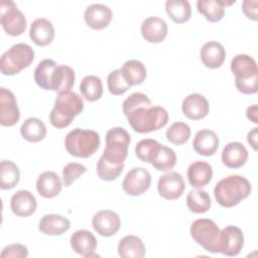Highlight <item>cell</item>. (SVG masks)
Segmentation results:
<instances>
[{
    "label": "cell",
    "instance_id": "1",
    "mask_svg": "<svg viewBox=\"0 0 258 258\" xmlns=\"http://www.w3.org/2000/svg\"><path fill=\"white\" fill-rule=\"evenodd\" d=\"M125 116L132 129L137 133L159 130L168 122L167 111L160 106H153L151 101L133 108Z\"/></svg>",
    "mask_w": 258,
    "mask_h": 258
},
{
    "label": "cell",
    "instance_id": "2",
    "mask_svg": "<svg viewBox=\"0 0 258 258\" xmlns=\"http://www.w3.org/2000/svg\"><path fill=\"white\" fill-rule=\"evenodd\" d=\"M251 190V183L246 177L233 174L226 176L217 182L214 188V195L220 206L224 208H232L248 198Z\"/></svg>",
    "mask_w": 258,
    "mask_h": 258
},
{
    "label": "cell",
    "instance_id": "3",
    "mask_svg": "<svg viewBox=\"0 0 258 258\" xmlns=\"http://www.w3.org/2000/svg\"><path fill=\"white\" fill-rule=\"evenodd\" d=\"M84 110L83 98L75 92L59 93L49 114L51 125L57 129L68 127Z\"/></svg>",
    "mask_w": 258,
    "mask_h": 258
},
{
    "label": "cell",
    "instance_id": "4",
    "mask_svg": "<svg viewBox=\"0 0 258 258\" xmlns=\"http://www.w3.org/2000/svg\"><path fill=\"white\" fill-rule=\"evenodd\" d=\"M231 71L235 76V86L245 95L256 94L258 91V69L255 59L244 53L234 56Z\"/></svg>",
    "mask_w": 258,
    "mask_h": 258
},
{
    "label": "cell",
    "instance_id": "5",
    "mask_svg": "<svg viewBox=\"0 0 258 258\" xmlns=\"http://www.w3.org/2000/svg\"><path fill=\"white\" fill-rule=\"evenodd\" d=\"M100 143V135L96 131L89 129H73L64 138L67 151L71 155L80 158L92 156L99 149Z\"/></svg>",
    "mask_w": 258,
    "mask_h": 258
},
{
    "label": "cell",
    "instance_id": "6",
    "mask_svg": "<svg viewBox=\"0 0 258 258\" xmlns=\"http://www.w3.org/2000/svg\"><path fill=\"white\" fill-rule=\"evenodd\" d=\"M34 59V51L27 43H16L1 55L0 71L5 76H13L29 67Z\"/></svg>",
    "mask_w": 258,
    "mask_h": 258
},
{
    "label": "cell",
    "instance_id": "7",
    "mask_svg": "<svg viewBox=\"0 0 258 258\" xmlns=\"http://www.w3.org/2000/svg\"><path fill=\"white\" fill-rule=\"evenodd\" d=\"M130 142V135L124 128H112L106 134V147L102 156L109 162L122 164L127 157Z\"/></svg>",
    "mask_w": 258,
    "mask_h": 258
},
{
    "label": "cell",
    "instance_id": "8",
    "mask_svg": "<svg viewBox=\"0 0 258 258\" xmlns=\"http://www.w3.org/2000/svg\"><path fill=\"white\" fill-rule=\"evenodd\" d=\"M220 232L218 225L210 219H198L190 226V236L194 241L211 253H218L217 244Z\"/></svg>",
    "mask_w": 258,
    "mask_h": 258
},
{
    "label": "cell",
    "instance_id": "9",
    "mask_svg": "<svg viewBox=\"0 0 258 258\" xmlns=\"http://www.w3.org/2000/svg\"><path fill=\"white\" fill-rule=\"evenodd\" d=\"M0 23L10 36L21 35L26 29V18L10 0H3L0 4Z\"/></svg>",
    "mask_w": 258,
    "mask_h": 258
},
{
    "label": "cell",
    "instance_id": "10",
    "mask_svg": "<svg viewBox=\"0 0 258 258\" xmlns=\"http://www.w3.org/2000/svg\"><path fill=\"white\" fill-rule=\"evenodd\" d=\"M244 246V235L236 226H226L219 235L217 250L226 256H237Z\"/></svg>",
    "mask_w": 258,
    "mask_h": 258
},
{
    "label": "cell",
    "instance_id": "11",
    "mask_svg": "<svg viewBox=\"0 0 258 258\" xmlns=\"http://www.w3.org/2000/svg\"><path fill=\"white\" fill-rule=\"evenodd\" d=\"M151 184V175L146 168L133 167L123 179V190L132 197L144 194Z\"/></svg>",
    "mask_w": 258,
    "mask_h": 258
},
{
    "label": "cell",
    "instance_id": "12",
    "mask_svg": "<svg viewBox=\"0 0 258 258\" xmlns=\"http://www.w3.org/2000/svg\"><path fill=\"white\" fill-rule=\"evenodd\" d=\"M185 188L183 177L176 171H169L161 175L158 179L157 190L160 197L165 200L173 201L181 197Z\"/></svg>",
    "mask_w": 258,
    "mask_h": 258
},
{
    "label": "cell",
    "instance_id": "13",
    "mask_svg": "<svg viewBox=\"0 0 258 258\" xmlns=\"http://www.w3.org/2000/svg\"><path fill=\"white\" fill-rule=\"evenodd\" d=\"M20 118V112L14 94L6 89L0 90V124L4 127L15 125Z\"/></svg>",
    "mask_w": 258,
    "mask_h": 258
},
{
    "label": "cell",
    "instance_id": "14",
    "mask_svg": "<svg viewBox=\"0 0 258 258\" xmlns=\"http://www.w3.org/2000/svg\"><path fill=\"white\" fill-rule=\"evenodd\" d=\"M92 226L100 236L111 237L119 231L121 227V219L117 213L104 210L93 216Z\"/></svg>",
    "mask_w": 258,
    "mask_h": 258
},
{
    "label": "cell",
    "instance_id": "15",
    "mask_svg": "<svg viewBox=\"0 0 258 258\" xmlns=\"http://www.w3.org/2000/svg\"><path fill=\"white\" fill-rule=\"evenodd\" d=\"M112 16L113 14L111 9L108 6L100 3L89 5L84 12L86 24L95 30L106 28L110 24Z\"/></svg>",
    "mask_w": 258,
    "mask_h": 258
},
{
    "label": "cell",
    "instance_id": "16",
    "mask_svg": "<svg viewBox=\"0 0 258 258\" xmlns=\"http://www.w3.org/2000/svg\"><path fill=\"white\" fill-rule=\"evenodd\" d=\"M181 110L186 118L190 120H201L208 115L210 105L205 96L199 93H194L183 99Z\"/></svg>",
    "mask_w": 258,
    "mask_h": 258
},
{
    "label": "cell",
    "instance_id": "17",
    "mask_svg": "<svg viewBox=\"0 0 258 258\" xmlns=\"http://www.w3.org/2000/svg\"><path fill=\"white\" fill-rule=\"evenodd\" d=\"M71 246L77 254L85 258L97 256L95 252L97 248V239L94 234L88 230L76 231L71 237Z\"/></svg>",
    "mask_w": 258,
    "mask_h": 258
},
{
    "label": "cell",
    "instance_id": "18",
    "mask_svg": "<svg viewBox=\"0 0 258 258\" xmlns=\"http://www.w3.org/2000/svg\"><path fill=\"white\" fill-rule=\"evenodd\" d=\"M36 199L28 190H17L10 200V209L18 217H29L36 210Z\"/></svg>",
    "mask_w": 258,
    "mask_h": 258
},
{
    "label": "cell",
    "instance_id": "19",
    "mask_svg": "<svg viewBox=\"0 0 258 258\" xmlns=\"http://www.w3.org/2000/svg\"><path fill=\"white\" fill-rule=\"evenodd\" d=\"M166 22L156 16L146 18L141 24V34L143 38L151 43H159L164 40L167 35Z\"/></svg>",
    "mask_w": 258,
    "mask_h": 258
},
{
    "label": "cell",
    "instance_id": "20",
    "mask_svg": "<svg viewBox=\"0 0 258 258\" xmlns=\"http://www.w3.org/2000/svg\"><path fill=\"white\" fill-rule=\"evenodd\" d=\"M29 37L36 45L46 46L54 38V27L48 19L36 18L30 24Z\"/></svg>",
    "mask_w": 258,
    "mask_h": 258
},
{
    "label": "cell",
    "instance_id": "21",
    "mask_svg": "<svg viewBox=\"0 0 258 258\" xmlns=\"http://www.w3.org/2000/svg\"><path fill=\"white\" fill-rule=\"evenodd\" d=\"M219 143V137L213 130L203 129L197 132L192 141V147L200 155L212 156L217 151Z\"/></svg>",
    "mask_w": 258,
    "mask_h": 258
},
{
    "label": "cell",
    "instance_id": "22",
    "mask_svg": "<svg viewBox=\"0 0 258 258\" xmlns=\"http://www.w3.org/2000/svg\"><path fill=\"white\" fill-rule=\"evenodd\" d=\"M213 177V168L210 163L204 160H197L189 164L187 168V179L195 188L206 186Z\"/></svg>",
    "mask_w": 258,
    "mask_h": 258
},
{
    "label": "cell",
    "instance_id": "23",
    "mask_svg": "<svg viewBox=\"0 0 258 258\" xmlns=\"http://www.w3.org/2000/svg\"><path fill=\"white\" fill-rule=\"evenodd\" d=\"M222 162L229 168H239L248 159V151L241 142H230L222 151Z\"/></svg>",
    "mask_w": 258,
    "mask_h": 258
},
{
    "label": "cell",
    "instance_id": "24",
    "mask_svg": "<svg viewBox=\"0 0 258 258\" xmlns=\"http://www.w3.org/2000/svg\"><path fill=\"white\" fill-rule=\"evenodd\" d=\"M200 56L205 67L209 69H218L225 61L226 51L220 42L208 41L202 46Z\"/></svg>",
    "mask_w": 258,
    "mask_h": 258
},
{
    "label": "cell",
    "instance_id": "25",
    "mask_svg": "<svg viewBox=\"0 0 258 258\" xmlns=\"http://www.w3.org/2000/svg\"><path fill=\"white\" fill-rule=\"evenodd\" d=\"M61 187L60 177L54 171H44L39 174L36 180V189L45 199L56 197L60 192Z\"/></svg>",
    "mask_w": 258,
    "mask_h": 258
},
{
    "label": "cell",
    "instance_id": "26",
    "mask_svg": "<svg viewBox=\"0 0 258 258\" xmlns=\"http://www.w3.org/2000/svg\"><path fill=\"white\" fill-rule=\"evenodd\" d=\"M70 227V220L56 214L44 215L38 223V230L42 234L49 236H59L66 233Z\"/></svg>",
    "mask_w": 258,
    "mask_h": 258
},
{
    "label": "cell",
    "instance_id": "27",
    "mask_svg": "<svg viewBox=\"0 0 258 258\" xmlns=\"http://www.w3.org/2000/svg\"><path fill=\"white\" fill-rule=\"evenodd\" d=\"M233 3H235V1L227 2L223 0H199L197 2V8L208 21L218 22L222 20L225 15V7Z\"/></svg>",
    "mask_w": 258,
    "mask_h": 258
},
{
    "label": "cell",
    "instance_id": "28",
    "mask_svg": "<svg viewBox=\"0 0 258 258\" xmlns=\"http://www.w3.org/2000/svg\"><path fill=\"white\" fill-rule=\"evenodd\" d=\"M146 249L142 240L134 235L123 237L118 244V254L124 258H142Z\"/></svg>",
    "mask_w": 258,
    "mask_h": 258
},
{
    "label": "cell",
    "instance_id": "29",
    "mask_svg": "<svg viewBox=\"0 0 258 258\" xmlns=\"http://www.w3.org/2000/svg\"><path fill=\"white\" fill-rule=\"evenodd\" d=\"M75 84V71L69 66H57L51 79V91L59 93L71 91Z\"/></svg>",
    "mask_w": 258,
    "mask_h": 258
},
{
    "label": "cell",
    "instance_id": "30",
    "mask_svg": "<svg viewBox=\"0 0 258 258\" xmlns=\"http://www.w3.org/2000/svg\"><path fill=\"white\" fill-rule=\"evenodd\" d=\"M120 70L123 78L130 87L142 84L147 75L145 66L137 59L125 61Z\"/></svg>",
    "mask_w": 258,
    "mask_h": 258
},
{
    "label": "cell",
    "instance_id": "31",
    "mask_svg": "<svg viewBox=\"0 0 258 258\" xmlns=\"http://www.w3.org/2000/svg\"><path fill=\"white\" fill-rule=\"evenodd\" d=\"M20 134L28 142H39L46 135V127L40 119L30 117L21 125Z\"/></svg>",
    "mask_w": 258,
    "mask_h": 258
},
{
    "label": "cell",
    "instance_id": "32",
    "mask_svg": "<svg viewBox=\"0 0 258 258\" xmlns=\"http://www.w3.org/2000/svg\"><path fill=\"white\" fill-rule=\"evenodd\" d=\"M57 63L50 58L41 60L34 70V81L36 85L45 91H51V79Z\"/></svg>",
    "mask_w": 258,
    "mask_h": 258
},
{
    "label": "cell",
    "instance_id": "33",
    "mask_svg": "<svg viewBox=\"0 0 258 258\" xmlns=\"http://www.w3.org/2000/svg\"><path fill=\"white\" fill-rule=\"evenodd\" d=\"M165 11L175 23L186 22L191 14L190 4L186 0H167Z\"/></svg>",
    "mask_w": 258,
    "mask_h": 258
},
{
    "label": "cell",
    "instance_id": "34",
    "mask_svg": "<svg viewBox=\"0 0 258 258\" xmlns=\"http://www.w3.org/2000/svg\"><path fill=\"white\" fill-rule=\"evenodd\" d=\"M150 163L155 169L159 171L169 170L176 163V154L171 148L160 144L155 151Z\"/></svg>",
    "mask_w": 258,
    "mask_h": 258
},
{
    "label": "cell",
    "instance_id": "35",
    "mask_svg": "<svg viewBox=\"0 0 258 258\" xmlns=\"http://www.w3.org/2000/svg\"><path fill=\"white\" fill-rule=\"evenodd\" d=\"M186 206L191 213L203 214L210 210L212 206L209 194L204 189H192L186 197Z\"/></svg>",
    "mask_w": 258,
    "mask_h": 258
},
{
    "label": "cell",
    "instance_id": "36",
    "mask_svg": "<svg viewBox=\"0 0 258 258\" xmlns=\"http://www.w3.org/2000/svg\"><path fill=\"white\" fill-rule=\"evenodd\" d=\"M82 96L89 102H95L102 97L103 84L99 77L90 75L85 77L80 85Z\"/></svg>",
    "mask_w": 258,
    "mask_h": 258
},
{
    "label": "cell",
    "instance_id": "37",
    "mask_svg": "<svg viewBox=\"0 0 258 258\" xmlns=\"http://www.w3.org/2000/svg\"><path fill=\"white\" fill-rule=\"evenodd\" d=\"M20 178L18 166L11 160H2L0 163V187L2 189L13 188Z\"/></svg>",
    "mask_w": 258,
    "mask_h": 258
},
{
    "label": "cell",
    "instance_id": "38",
    "mask_svg": "<svg viewBox=\"0 0 258 258\" xmlns=\"http://www.w3.org/2000/svg\"><path fill=\"white\" fill-rule=\"evenodd\" d=\"M166 139L175 145L184 144L190 136V128L183 122H175L166 130Z\"/></svg>",
    "mask_w": 258,
    "mask_h": 258
},
{
    "label": "cell",
    "instance_id": "39",
    "mask_svg": "<svg viewBox=\"0 0 258 258\" xmlns=\"http://www.w3.org/2000/svg\"><path fill=\"white\" fill-rule=\"evenodd\" d=\"M124 168V163L122 164H114L106 160L103 156H101L97 163V173L98 176L106 181H112L116 179L122 172Z\"/></svg>",
    "mask_w": 258,
    "mask_h": 258
},
{
    "label": "cell",
    "instance_id": "40",
    "mask_svg": "<svg viewBox=\"0 0 258 258\" xmlns=\"http://www.w3.org/2000/svg\"><path fill=\"white\" fill-rule=\"evenodd\" d=\"M107 85L109 92L114 96H120L127 92L130 86L126 83L122 76L121 70L117 69L112 71L107 78Z\"/></svg>",
    "mask_w": 258,
    "mask_h": 258
},
{
    "label": "cell",
    "instance_id": "41",
    "mask_svg": "<svg viewBox=\"0 0 258 258\" xmlns=\"http://www.w3.org/2000/svg\"><path fill=\"white\" fill-rule=\"evenodd\" d=\"M160 143L155 139L140 140L135 147V154L140 160L150 163Z\"/></svg>",
    "mask_w": 258,
    "mask_h": 258
},
{
    "label": "cell",
    "instance_id": "42",
    "mask_svg": "<svg viewBox=\"0 0 258 258\" xmlns=\"http://www.w3.org/2000/svg\"><path fill=\"white\" fill-rule=\"evenodd\" d=\"M87 171V168L82 163L70 162L62 169V181L64 186H70L75 180L82 176Z\"/></svg>",
    "mask_w": 258,
    "mask_h": 258
},
{
    "label": "cell",
    "instance_id": "43",
    "mask_svg": "<svg viewBox=\"0 0 258 258\" xmlns=\"http://www.w3.org/2000/svg\"><path fill=\"white\" fill-rule=\"evenodd\" d=\"M27 256L28 250L26 246L18 243L4 247L0 254L1 258H26Z\"/></svg>",
    "mask_w": 258,
    "mask_h": 258
},
{
    "label": "cell",
    "instance_id": "44",
    "mask_svg": "<svg viewBox=\"0 0 258 258\" xmlns=\"http://www.w3.org/2000/svg\"><path fill=\"white\" fill-rule=\"evenodd\" d=\"M257 5L258 1L256 0H245L242 3V11L245 16L253 21L258 20V13H257Z\"/></svg>",
    "mask_w": 258,
    "mask_h": 258
},
{
    "label": "cell",
    "instance_id": "45",
    "mask_svg": "<svg viewBox=\"0 0 258 258\" xmlns=\"http://www.w3.org/2000/svg\"><path fill=\"white\" fill-rule=\"evenodd\" d=\"M257 113H258V106L256 104L250 106L246 110V116L247 118L252 121L253 123L257 124L258 123V118H257Z\"/></svg>",
    "mask_w": 258,
    "mask_h": 258
},
{
    "label": "cell",
    "instance_id": "46",
    "mask_svg": "<svg viewBox=\"0 0 258 258\" xmlns=\"http://www.w3.org/2000/svg\"><path fill=\"white\" fill-rule=\"evenodd\" d=\"M247 140L254 150H257V128H253L247 135Z\"/></svg>",
    "mask_w": 258,
    "mask_h": 258
}]
</instances>
